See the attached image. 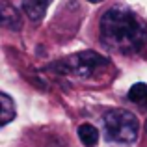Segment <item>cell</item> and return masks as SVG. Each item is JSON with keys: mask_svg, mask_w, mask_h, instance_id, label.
Wrapping results in <instances>:
<instances>
[{"mask_svg": "<svg viewBox=\"0 0 147 147\" xmlns=\"http://www.w3.org/2000/svg\"><path fill=\"white\" fill-rule=\"evenodd\" d=\"M145 130H147V123H145Z\"/></svg>", "mask_w": 147, "mask_h": 147, "instance_id": "cell-10", "label": "cell"}, {"mask_svg": "<svg viewBox=\"0 0 147 147\" xmlns=\"http://www.w3.org/2000/svg\"><path fill=\"white\" fill-rule=\"evenodd\" d=\"M106 65L108 60L104 56L93 52V50H84V52L71 54L61 61H56L52 67L58 69V73H69V75L88 78V76H93L99 69H104Z\"/></svg>", "mask_w": 147, "mask_h": 147, "instance_id": "cell-3", "label": "cell"}, {"mask_svg": "<svg viewBox=\"0 0 147 147\" xmlns=\"http://www.w3.org/2000/svg\"><path fill=\"white\" fill-rule=\"evenodd\" d=\"M17 110H15V102L7 93H0V127H6L11 119H15Z\"/></svg>", "mask_w": 147, "mask_h": 147, "instance_id": "cell-6", "label": "cell"}, {"mask_svg": "<svg viewBox=\"0 0 147 147\" xmlns=\"http://www.w3.org/2000/svg\"><path fill=\"white\" fill-rule=\"evenodd\" d=\"M100 41L114 52L132 56L147 45V26L134 11L127 7H110L100 17Z\"/></svg>", "mask_w": 147, "mask_h": 147, "instance_id": "cell-1", "label": "cell"}, {"mask_svg": "<svg viewBox=\"0 0 147 147\" xmlns=\"http://www.w3.org/2000/svg\"><path fill=\"white\" fill-rule=\"evenodd\" d=\"M90 2H93V4H99V2H102V0H90Z\"/></svg>", "mask_w": 147, "mask_h": 147, "instance_id": "cell-9", "label": "cell"}, {"mask_svg": "<svg viewBox=\"0 0 147 147\" xmlns=\"http://www.w3.org/2000/svg\"><path fill=\"white\" fill-rule=\"evenodd\" d=\"M52 0H22V11L28 15L30 21H41L47 13Z\"/></svg>", "mask_w": 147, "mask_h": 147, "instance_id": "cell-5", "label": "cell"}, {"mask_svg": "<svg viewBox=\"0 0 147 147\" xmlns=\"http://www.w3.org/2000/svg\"><path fill=\"white\" fill-rule=\"evenodd\" d=\"M0 17H2V24L6 28L19 32L22 28V19L19 15V11L11 6L7 0H0Z\"/></svg>", "mask_w": 147, "mask_h": 147, "instance_id": "cell-4", "label": "cell"}, {"mask_svg": "<svg viewBox=\"0 0 147 147\" xmlns=\"http://www.w3.org/2000/svg\"><path fill=\"white\" fill-rule=\"evenodd\" d=\"M127 97H129V100L138 102V104L145 102V100H147V86H145L144 82L132 84V86H130V90H129V93H127Z\"/></svg>", "mask_w": 147, "mask_h": 147, "instance_id": "cell-8", "label": "cell"}, {"mask_svg": "<svg viewBox=\"0 0 147 147\" xmlns=\"http://www.w3.org/2000/svg\"><path fill=\"white\" fill-rule=\"evenodd\" d=\"M78 138L84 145L93 147V145H97V142H99V130L95 129L93 125H90V123H84V125L78 127Z\"/></svg>", "mask_w": 147, "mask_h": 147, "instance_id": "cell-7", "label": "cell"}, {"mask_svg": "<svg viewBox=\"0 0 147 147\" xmlns=\"http://www.w3.org/2000/svg\"><path fill=\"white\" fill-rule=\"evenodd\" d=\"M102 125H104V136L112 144L130 145L138 140L140 123H138L136 115L129 110H121V108L108 110L102 115Z\"/></svg>", "mask_w": 147, "mask_h": 147, "instance_id": "cell-2", "label": "cell"}]
</instances>
